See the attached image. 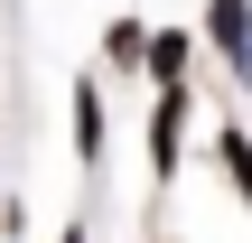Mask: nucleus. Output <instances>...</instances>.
Returning <instances> with one entry per match:
<instances>
[{
    "mask_svg": "<svg viewBox=\"0 0 252 243\" xmlns=\"http://www.w3.org/2000/svg\"><path fill=\"white\" fill-rule=\"evenodd\" d=\"M215 150H224V169H234V197H243V206H252V140H243V131H224Z\"/></svg>",
    "mask_w": 252,
    "mask_h": 243,
    "instance_id": "nucleus-5",
    "label": "nucleus"
},
{
    "mask_svg": "<svg viewBox=\"0 0 252 243\" xmlns=\"http://www.w3.org/2000/svg\"><path fill=\"white\" fill-rule=\"evenodd\" d=\"M103 47H112V66H131V56H140V19H112V28H103Z\"/></svg>",
    "mask_w": 252,
    "mask_h": 243,
    "instance_id": "nucleus-6",
    "label": "nucleus"
},
{
    "mask_svg": "<svg viewBox=\"0 0 252 243\" xmlns=\"http://www.w3.org/2000/svg\"><path fill=\"white\" fill-rule=\"evenodd\" d=\"M206 19H215V47L234 56V75H243V84H252V0H215Z\"/></svg>",
    "mask_w": 252,
    "mask_h": 243,
    "instance_id": "nucleus-2",
    "label": "nucleus"
},
{
    "mask_svg": "<svg viewBox=\"0 0 252 243\" xmlns=\"http://www.w3.org/2000/svg\"><path fill=\"white\" fill-rule=\"evenodd\" d=\"M178 122H187V84H159V112H150V169L178 178Z\"/></svg>",
    "mask_w": 252,
    "mask_h": 243,
    "instance_id": "nucleus-1",
    "label": "nucleus"
},
{
    "mask_svg": "<svg viewBox=\"0 0 252 243\" xmlns=\"http://www.w3.org/2000/svg\"><path fill=\"white\" fill-rule=\"evenodd\" d=\"M140 56H150L159 84H187V37H178V28H168V37H140Z\"/></svg>",
    "mask_w": 252,
    "mask_h": 243,
    "instance_id": "nucleus-3",
    "label": "nucleus"
},
{
    "mask_svg": "<svg viewBox=\"0 0 252 243\" xmlns=\"http://www.w3.org/2000/svg\"><path fill=\"white\" fill-rule=\"evenodd\" d=\"M75 150L103 159V94H94V84H75Z\"/></svg>",
    "mask_w": 252,
    "mask_h": 243,
    "instance_id": "nucleus-4",
    "label": "nucleus"
}]
</instances>
